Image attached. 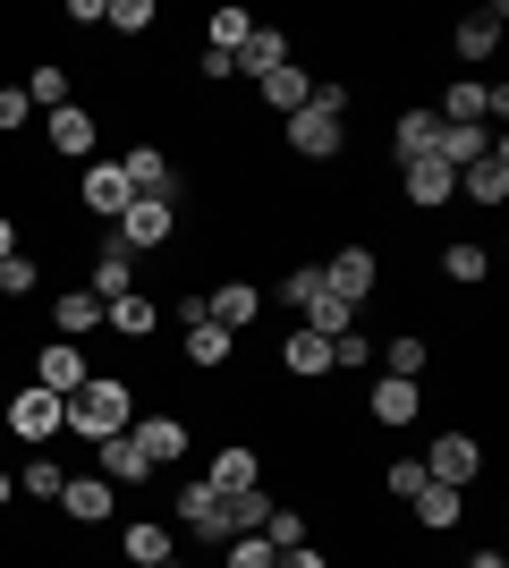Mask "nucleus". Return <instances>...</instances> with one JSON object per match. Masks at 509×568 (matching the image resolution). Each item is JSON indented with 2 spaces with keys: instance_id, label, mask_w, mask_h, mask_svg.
<instances>
[{
  "instance_id": "nucleus-42",
  "label": "nucleus",
  "mask_w": 509,
  "mask_h": 568,
  "mask_svg": "<svg viewBox=\"0 0 509 568\" xmlns=\"http://www.w3.org/2000/svg\"><path fill=\"white\" fill-rule=\"evenodd\" d=\"M221 568H281V551H272L264 535H230V544H221Z\"/></svg>"
},
{
  "instance_id": "nucleus-48",
  "label": "nucleus",
  "mask_w": 509,
  "mask_h": 568,
  "mask_svg": "<svg viewBox=\"0 0 509 568\" xmlns=\"http://www.w3.org/2000/svg\"><path fill=\"white\" fill-rule=\"evenodd\" d=\"M9 255H18V221L0 213V263H9Z\"/></svg>"
},
{
  "instance_id": "nucleus-4",
  "label": "nucleus",
  "mask_w": 509,
  "mask_h": 568,
  "mask_svg": "<svg viewBox=\"0 0 509 568\" xmlns=\"http://www.w3.org/2000/svg\"><path fill=\"white\" fill-rule=\"evenodd\" d=\"M170 237H179V204H153V195H136V204L111 221V246H128V255H153Z\"/></svg>"
},
{
  "instance_id": "nucleus-33",
  "label": "nucleus",
  "mask_w": 509,
  "mask_h": 568,
  "mask_svg": "<svg viewBox=\"0 0 509 568\" xmlns=\"http://www.w3.org/2000/svg\"><path fill=\"white\" fill-rule=\"evenodd\" d=\"M102 26L128 34V43H145V34H162V9L153 0H102Z\"/></svg>"
},
{
  "instance_id": "nucleus-2",
  "label": "nucleus",
  "mask_w": 509,
  "mask_h": 568,
  "mask_svg": "<svg viewBox=\"0 0 509 568\" xmlns=\"http://www.w3.org/2000/svg\"><path fill=\"white\" fill-rule=\"evenodd\" d=\"M128 425H136V390H128L120 374H94L69 399V433L77 442H111V433H128Z\"/></svg>"
},
{
  "instance_id": "nucleus-17",
  "label": "nucleus",
  "mask_w": 509,
  "mask_h": 568,
  "mask_svg": "<svg viewBox=\"0 0 509 568\" xmlns=\"http://www.w3.org/2000/svg\"><path fill=\"white\" fill-rule=\"evenodd\" d=\"M399 195H408L416 213H441V204L459 195V170H441L434 153H425V162H399Z\"/></svg>"
},
{
  "instance_id": "nucleus-9",
  "label": "nucleus",
  "mask_w": 509,
  "mask_h": 568,
  "mask_svg": "<svg viewBox=\"0 0 509 568\" xmlns=\"http://www.w3.org/2000/svg\"><path fill=\"white\" fill-rule=\"evenodd\" d=\"M77 204H85L94 221H120L128 204H136V187H128L120 162H85V170H77Z\"/></svg>"
},
{
  "instance_id": "nucleus-41",
  "label": "nucleus",
  "mask_w": 509,
  "mask_h": 568,
  "mask_svg": "<svg viewBox=\"0 0 509 568\" xmlns=\"http://www.w3.org/2000/svg\"><path fill=\"white\" fill-rule=\"evenodd\" d=\"M246 34H255V18H246V9H213V18H204V51H238Z\"/></svg>"
},
{
  "instance_id": "nucleus-26",
  "label": "nucleus",
  "mask_w": 509,
  "mask_h": 568,
  "mask_svg": "<svg viewBox=\"0 0 509 568\" xmlns=\"http://www.w3.org/2000/svg\"><path fill=\"white\" fill-rule=\"evenodd\" d=\"M85 288H94L102 306H111V297H128V288H136V255L102 237V255H94V272H85Z\"/></svg>"
},
{
  "instance_id": "nucleus-6",
  "label": "nucleus",
  "mask_w": 509,
  "mask_h": 568,
  "mask_svg": "<svg viewBox=\"0 0 509 568\" xmlns=\"http://www.w3.org/2000/svg\"><path fill=\"white\" fill-rule=\"evenodd\" d=\"M120 170H128V187L153 195V204H179V195H187V179H179V162H170L162 144H128Z\"/></svg>"
},
{
  "instance_id": "nucleus-22",
  "label": "nucleus",
  "mask_w": 509,
  "mask_h": 568,
  "mask_svg": "<svg viewBox=\"0 0 509 568\" xmlns=\"http://www.w3.org/2000/svg\"><path fill=\"white\" fill-rule=\"evenodd\" d=\"M102 323H111L120 339H153V332H162V297L128 288V297H111V306H102Z\"/></svg>"
},
{
  "instance_id": "nucleus-25",
  "label": "nucleus",
  "mask_w": 509,
  "mask_h": 568,
  "mask_svg": "<svg viewBox=\"0 0 509 568\" xmlns=\"http://www.w3.org/2000/svg\"><path fill=\"white\" fill-rule=\"evenodd\" d=\"M408 509H416V526H425V535H441V526H459V518H467V493H459V484H434V475H425V493H416Z\"/></svg>"
},
{
  "instance_id": "nucleus-14",
  "label": "nucleus",
  "mask_w": 509,
  "mask_h": 568,
  "mask_svg": "<svg viewBox=\"0 0 509 568\" xmlns=\"http://www.w3.org/2000/svg\"><path fill=\"white\" fill-rule=\"evenodd\" d=\"M51 509H60L69 526H111V509H120V484H102V475H69Z\"/></svg>"
},
{
  "instance_id": "nucleus-30",
  "label": "nucleus",
  "mask_w": 509,
  "mask_h": 568,
  "mask_svg": "<svg viewBox=\"0 0 509 568\" xmlns=\"http://www.w3.org/2000/svg\"><path fill=\"white\" fill-rule=\"evenodd\" d=\"M441 281H450V288H485L492 281V255L476 246V237H459V246H441Z\"/></svg>"
},
{
  "instance_id": "nucleus-28",
  "label": "nucleus",
  "mask_w": 509,
  "mask_h": 568,
  "mask_svg": "<svg viewBox=\"0 0 509 568\" xmlns=\"http://www.w3.org/2000/svg\"><path fill=\"white\" fill-rule=\"evenodd\" d=\"M120 551H128V560H136V568H162L170 551H179V535H170L162 518H136V526H128V535H120Z\"/></svg>"
},
{
  "instance_id": "nucleus-38",
  "label": "nucleus",
  "mask_w": 509,
  "mask_h": 568,
  "mask_svg": "<svg viewBox=\"0 0 509 568\" xmlns=\"http://www.w3.org/2000/svg\"><path fill=\"white\" fill-rule=\"evenodd\" d=\"M264 544H272V551H297V544H315V535H306V509L272 500V518H264Z\"/></svg>"
},
{
  "instance_id": "nucleus-5",
  "label": "nucleus",
  "mask_w": 509,
  "mask_h": 568,
  "mask_svg": "<svg viewBox=\"0 0 509 568\" xmlns=\"http://www.w3.org/2000/svg\"><path fill=\"white\" fill-rule=\"evenodd\" d=\"M43 144L60 153V162H77V170H85V162H94V144H102V119L85 111V102H60V111L43 119Z\"/></svg>"
},
{
  "instance_id": "nucleus-1",
  "label": "nucleus",
  "mask_w": 509,
  "mask_h": 568,
  "mask_svg": "<svg viewBox=\"0 0 509 568\" xmlns=\"http://www.w3.org/2000/svg\"><path fill=\"white\" fill-rule=\"evenodd\" d=\"M348 111H357V94L332 85V77H315V102L281 119L289 153H297V162H339V153H348Z\"/></svg>"
},
{
  "instance_id": "nucleus-32",
  "label": "nucleus",
  "mask_w": 509,
  "mask_h": 568,
  "mask_svg": "<svg viewBox=\"0 0 509 568\" xmlns=\"http://www.w3.org/2000/svg\"><path fill=\"white\" fill-rule=\"evenodd\" d=\"M230 356H238V339L221 332V323H187V365H195V374H221Z\"/></svg>"
},
{
  "instance_id": "nucleus-35",
  "label": "nucleus",
  "mask_w": 509,
  "mask_h": 568,
  "mask_svg": "<svg viewBox=\"0 0 509 568\" xmlns=\"http://www.w3.org/2000/svg\"><path fill=\"white\" fill-rule=\"evenodd\" d=\"M374 365H383V374H399V382H425V374H434V348H425L416 332H399L383 356H374Z\"/></svg>"
},
{
  "instance_id": "nucleus-24",
  "label": "nucleus",
  "mask_w": 509,
  "mask_h": 568,
  "mask_svg": "<svg viewBox=\"0 0 509 568\" xmlns=\"http://www.w3.org/2000/svg\"><path fill=\"white\" fill-rule=\"evenodd\" d=\"M94 323H102V297H94L85 281H77L69 297H51V339H85Z\"/></svg>"
},
{
  "instance_id": "nucleus-3",
  "label": "nucleus",
  "mask_w": 509,
  "mask_h": 568,
  "mask_svg": "<svg viewBox=\"0 0 509 568\" xmlns=\"http://www.w3.org/2000/svg\"><path fill=\"white\" fill-rule=\"evenodd\" d=\"M0 425L18 433V442H34V450H43V442H69V399H51L43 382H18V390L0 399Z\"/></svg>"
},
{
  "instance_id": "nucleus-45",
  "label": "nucleus",
  "mask_w": 509,
  "mask_h": 568,
  "mask_svg": "<svg viewBox=\"0 0 509 568\" xmlns=\"http://www.w3.org/2000/svg\"><path fill=\"white\" fill-rule=\"evenodd\" d=\"M339 365H348V374H365V365H374V339H365V332H339V339H332V374H339Z\"/></svg>"
},
{
  "instance_id": "nucleus-39",
  "label": "nucleus",
  "mask_w": 509,
  "mask_h": 568,
  "mask_svg": "<svg viewBox=\"0 0 509 568\" xmlns=\"http://www.w3.org/2000/svg\"><path fill=\"white\" fill-rule=\"evenodd\" d=\"M26 102H34V111H60V102H77V94H69V69H60V60H43V69L26 77Z\"/></svg>"
},
{
  "instance_id": "nucleus-52",
  "label": "nucleus",
  "mask_w": 509,
  "mask_h": 568,
  "mask_svg": "<svg viewBox=\"0 0 509 568\" xmlns=\"http://www.w3.org/2000/svg\"><path fill=\"white\" fill-rule=\"evenodd\" d=\"M0 399H9V390H0Z\"/></svg>"
},
{
  "instance_id": "nucleus-18",
  "label": "nucleus",
  "mask_w": 509,
  "mask_h": 568,
  "mask_svg": "<svg viewBox=\"0 0 509 568\" xmlns=\"http://www.w3.org/2000/svg\"><path fill=\"white\" fill-rule=\"evenodd\" d=\"M281 60H289V34L255 18V34H246V43L230 51V77H246V85H255V77H272V69H281Z\"/></svg>"
},
{
  "instance_id": "nucleus-29",
  "label": "nucleus",
  "mask_w": 509,
  "mask_h": 568,
  "mask_svg": "<svg viewBox=\"0 0 509 568\" xmlns=\"http://www.w3.org/2000/svg\"><path fill=\"white\" fill-rule=\"evenodd\" d=\"M434 136H441L434 111H399V119H390V153H399V162H425V153H434Z\"/></svg>"
},
{
  "instance_id": "nucleus-51",
  "label": "nucleus",
  "mask_w": 509,
  "mask_h": 568,
  "mask_svg": "<svg viewBox=\"0 0 509 568\" xmlns=\"http://www.w3.org/2000/svg\"><path fill=\"white\" fill-rule=\"evenodd\" d=\"M162 568H187V560H179V551H170V560H162Z\"/></svg>"
},
{
  "instance_id": "nucleus-21",
  "label": "nucleus",
  "mask_w": 509,
  "mask_h": 568,
  "mask_svg": "<svg viewBox=\"0 0 509 568\" xmlns=\"http://www.w3.org/2000/svg\"><path fill=\"white\" fill-rule=\"evenodd\" d=\"M459 195H467V204H485V213H492V204H509V144H492L485 162L459 170Z\"/></svg>"
},
{
  "instance_id": "nucleus-19",
  "label": "nucleus",
  "mask_w": 509,
  "mask_h": 568,
  "mask_svg": "<svg viewBox=\"0 0 509 568\" xmlns=\"http://www.w3.org/2000/svg\"><path fill=\"white\" fill-rule=\"evenodd\" d=\"M204 484H213L221 500H230V493H255V484H264V458L246 450V442H221L213 467H204Z\"/></svg>"
},
{
  "instance_id": "nucleus-10",
  "label": "nucleus",
  "mask_w": 509,
  "mask_h": 568,
  "mask_svg": "<svg viewBox=\"0 0 509 568\" xmlns=\"http://www.w3.org/2000/svg\"><path fill=\"white\" fill-rule=\"evenodd\" d=\"M476 467H485V442H476V433H434V442H425V475H434V484H476Z\"/></svg>"
},
{
  "instance_id": "nucleus-27",
  "label": "nucleus",
  "mask_w": 509,
  "mask_h": 568,
  "mask_svg": "<svg viewBox=\"0 0 509 568\" xmlns=\"http://www.w3.org/2000/svg\"><path fill=\"white\" fill-rule=\"evenodd\" d=\"M94 475H102V484H120V493H128V484H145V458H136V442H128V433H111V442H94Z\"/></svg>"
},
{
  "instance_id": "nucleus-37",
  "label": "nucleus",
  "mask_w": 509,
  "mask_h": 568,
  "mask_svg": "<svg viewBox=\"0 0 509 568\" xmlns=\"http://www.w3.org/2000/svg\"><path fill=\"white\" fill-rule=\"evenodd\" d=\"M297 323H306V332H323V339H339V332H357V306L323 288V297H315V306H306V314H297Z\"/></svg>"
},
{
  "instance_id": "nucleus-43",
  "label": "nucleus",
  "mask_w": 509,
  "mask_h": 568,
  "mask_svg": "<svg viewBox=\"0 0 509 568\" xmlns=\"http://www.w3.org/2000/svg\"><path fill=\"white\" fill-rule=\"evenodd\" d=\"M34 288H43V263H34V255H9V263H0V297H34Z\"/></svg>"
},
{
  "instance_id": "nucleus-11",
  "label": "nucleus",
  "mask_w": 509,
  "mask_h": 568,
  "mask_svg": "<svg viewBox=\"0 0 509 568\" xmlns=\"http://www.w3.org/2000/svg\"><path fill=\"white\" fill-rule=\"evenodd\" d=\"M128 442H136V458H145V467H179V458L195 450L187 416H136V425H128Z\"/></svg>"
},
{
  "instance_id": "nucleus-8",
  "label": "nucleus",
  "mask_w": 509,
  "mask_h": 568,
  "mask_svg": "<svg viewBox=\"0 0 509 568\" xmlns=\"http://www.w3.org/2000/svg\"><path fill=\"white\" fill-rule=\"evenodd\" d=\"M323 288L348 297V306H365V297L383 288V255H374V246H339V255L323 263Z\"/></svg>"
},
{
  "instance_id": "nucleus-44",
  "label": "nucleus",
  "mask_w": 509,
  "mask_h": 568,
  "mask_svg": "<svg viewBox=\"0 0 509 568\" xmlns=\"http://www.w3.org/2000/svg\"><path fill=\"white\" fill-rule=\"evenodd\" d=\"M383 484H390V500H416V493H425V458H390Z\"/></svg>"
},
{
  "instance_id": "nucleus-20",
  "label": "nucleus",
  "mask_w": 509,
  "mask_h": 568,
  "mask_svg": "<svg viewBox=\"0 0 509 568\" xmlns=\"http://www.w3.org/2000/svg\"><path fill=\"white\" fill-rule=\"evenodd\" d=\"M501 34H509V9L492 0V9H467V18H459L450 51H459V60H492V51H501Z\"/></svg>"
},
{
  "instance_id": "nucleus-12",
  "label": "nucleus",
  "mask_w": 509,
  "mask_h": 568,
  "mask_svg": "<svg viewBox=\"0 0 509 568\" xmlns=\"http://www.w3.org/2000/svg\"><path fill=\"white\" fill-rule=\"evenodd\" d=\"M255 314H264V288H255V281H213V288H204V323H221L230 339L255 332Z\"/></svg>"
},
{
  "instance_id": "nucleus-13",
  "label": "nucleus",
  "mask_w": 509,
  "mask_h": 568,
  "mask_svg": "<svg viewBox=\"0 0 509 568\" xmlns=\"http://www.w3.org/2000/svg\"><path fill=\"white\" fill-rule=\"evenodd\" d=\"M365 416L383 433H399V425H416L425 416V382H399V374H374V390H365Z\"/></svg>"
},
{
  "instance_id": "nucleus-23",
  "label": "nucleus",
  "mask_w": 509,
  "mask_h": 568,
  "mask_svg": "<svg viewBox=\"0 0 509 568\" xmlns=\"http://www.w3.org/2000/svg\"><path fill=\"white\" fill-rule=\"evenodd\" d=\"M255 94H264V111H281V119H289V111H306V102H315V77L297 69V60H281L272 77H255Z\"/></svg>"
},
{
  "instance_id": "nucleus-46",
  "label": "nucleus",
  "mask_w": 509,
  "mask_h": 568,
  "mask_svg": "<svg viewBox=\"0 0 509 568\" xmlns=\"http://www.w3.org/2000/svg\"><path fill=\"white\" fill-rule=\"evenodd\" d=\"M26 119H34V102H26V94H18V85H0V136H18Z\"/></svg>"
},
{
  "instance_id": "nucleus-15",
  "label": "nucleus",
  "mask_w": 509,
  "mask_h": 568,
  "mask_svg": "<svg viewBox=\"0 0 509 568\" xmlns=\"http://www.w3.org/2000/svg\"><path fill=\"white\" fill-rule=\"evenodd\" d=\"M272 365H281L289 382H323V374H332V339L306 332V323H289V332H281V348H272Z\"/></svg>"
},
{
  "instance_id": "nucleus-36",
  "label": "nucleus",
  "mask_w": 509,
  "mask_h": 568,
  "mask_svg": "<svg viewBox=\"0 0 509 568\" xmlns=\"http://www.w3.org/2000/svg\"><path fill=\"white\" fill-rule=\"evenodd\" d=\"M272 297H281V306H289V314H306V306H315V297H323V263H289Z\"/></svg>"
},
{
  "instance_id": "nucleus-50",
  "label": "nucleus",
  "mask_w": 509,
  "mask_h": 568,
  "mask_svg": "<svg viewBox=\"0 0 509 568\" xmlns=\"http://www.w3.org/2000/svg\"><path fill=\"white\" fill-rule=\"evenodd\" d=\"M9 500H18V475H9V467H0V509H9Z\"/></svg>"
},
{
  "instance_id": "nucleus-16",
  "label": "nucleus",
  "mask_w": 509,
  "mask_h": 568,
  "mask_svg": "<svg viewBox=\"0 0 509 568\" xmlns=\"http://www.w3.org/2000/svg\"><path fill=\"white\" fill-rule=\"evenodd\" d=\"M170 518L187 526L195 544H230V535H221V493H213V484H204V475H195V484H179V493H170Z\"/></svg>"
},
{
  "instance_id": "nucleus-7",
  "label": "nucleus",
  "mask_w": 509,
  "mask_h": 568,
  "mask_svg": "<svg viewBox=\"0 0 509 568\" xmlns=\"http://www.w3.org/2000/svg\"><path fill=\"white\" fill-rule=\"evenodd\" d=\"M26 382H43L51 399H77V390L94 382V365H85V348H77V339H43V348H34V374H26Z\"/></svg>"
},
{
  "instance_id": "nucleus-34",
  "label": "nucleus",
  "mask_w": 509,
  "mask_h": 568,
  "mask_svg": "<svg viewBox=\"0 0 509 568\" xmlns=\"http://www.w3.org/2000/svg\"><path fill=\"white\" fill-rule=\"evenodd\" d=\"M264 518H272V493H264V484L221 500V535H264Z\"/></svg>"
},
{
  "instance_id": "nucleus-31",
  "label": "nucleus",
  "mask_w": 509,
  "mask_h": 568,
  "mask_svg": "<svg viewBox=\"0 0 509 568\" xmlns=\"http://www.w3.org/2000/svg\"><path fill=\"white\" fill-rule=\"evenodd\" d=\"M485 153H492V128H441V136H434L441 170H467V162H485Z\"/></svg>"
},
{
  "instance_id": "nucleus-49",
  "label": "nucleus",
  "mask_w": 509,
  "mask_h": 568,
  "mask_svg": "<svg viewBox=\"0 0 509 568\" xmlns=\"http://www.w3.org/2000/svg\"><path fill=\"white\" fill-rule=\"evenodd\" d=\"M467 568H509V551H492V544H485V551H476Z\"/></svg>"
},
{
  "instance_id": "nucleus-47",
  "label": "nucleus",
  "mask_w": 509,
  "mask_h": 568,
  "mask_svg": "<svg viewBox=\"0 0 509 568\" xmlns=\"http://www.w3.org/2000/svg\"><path fill=\"white\" fill-rule=\"evenodd\" d=\"M281 568H332V551H315V544H297V551H281Z\"/></svg>"
},
{
  "instance_id": "nucleus-40",
  "label": "nucleus",
  "mask_w": 509,
  "mask_h": 568,
  "mask_svg": "<svg viewBox=\"0 0 509 568\" xmlns=\"http://www.w3.org/2000/svg\"><path fill=\"white\" fill-rule=\"evenodd\" d=\"M60 484H69V467H60V458H26V467H18V493H26V500H60Z\"/></svg>"
}]
</instances>
